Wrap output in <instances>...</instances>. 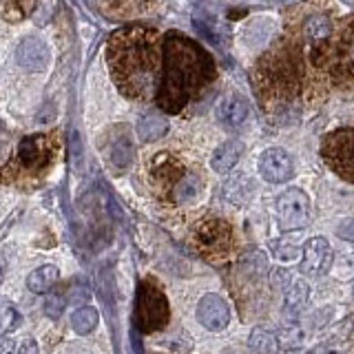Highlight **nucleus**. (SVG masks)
Wrapping results in <instances>:
<instances>
[{
  "label": "nucleus",
  "instance_id": "obj_1",
  "mask_svg": "<svg viewBox=\"0 0 354 354\" xmlns=\"http://www.w3.org/2000/svg\"><path fill=\"white\" fill-rule=\"evenodd\" d=\"M217 69L210 53L184 33L162 36V71L155 100L166 113H180L215 80Z\"/></svg>",
  "mask_w": 354,
  "mask_h": 354
},
{
  "label": "nucleus",
  "instance_id": "obj_2",
  "mask_svg": "<svg viewBox=\"0 0 354 354\" xmlns=\"http://www.w3.org/2000/svg\"><path fill=\"white\" fill-rule=\"evenodd\" d=\"M106 64L118 88L129 97L155 93L162 71V33L149 27H127L106 44Z\"/></svg>",
  "mask_w": 354,
  "mask_h": 354
},
{
  "label": "nucleus",
  "instance_id": "obj_3",
  "mask_svg": "<svg viewBox=\"0 0 354 354\" xmlns=\"http://www.w3.org/2000/svg\"><path fill=\"white\" fill-rule=\"evenodd\" d=\"M259 91L272 102H288L304 86V60L292 42H279L257 64Z\"/></svg>",
  "mask_w": 354,
  "mask_h": 354
},
{
  "label": "nucleus",
  "instance_id": "obj_4",
  "mask_svg": "<svg viewBox=\"0 0 354 354\" xmlns=\"http://www.w3.org/2000/svg\"><path fill=\"white\" fill-rule=\"evenodd\" d=\"M171 319V308L169 299L162 292V288L151 281L144 279L140 281L138 288V299H136V324L142 332H155L164 328Z\"/></svg>",
  "mask_w": 354,
  "mask_h": 354
},
{
  "label": "nucleus",
  "instance_id": "obj_5",
  "mask_svg": "<svg viewBox=\"0 0 354 354\" xmlns=\"http://www.w3.org/2000/svg\"><path fill=\"white\" fill-rule=\"evenodd\" d=\"M195 243L208 261L219 263L228 259L235 248V232L224 219H208L197 228Z\"/></svg>",
  "mask_w": 354,
  "mask_h": 354
},
{
  "label": "nucleus",
  "instance_id": "obj_6",
  "mask_svg": "<svg viewBox=\"0 0 354 354\" xmlns=\"http://www.w3.org/2000/svg\"><path fill=\"white\" fill-rule=\"evenodd\" d=\"M301 36L304 42L308 44V49L313 51V60L317 66H328L330 58H332V49L330 42L332 36H335V22L328 14H310L304 20V27H301Z\"/></svg>",
  "mask_w": 354,
  "mask_h": 354
},
{
  "label": "nucleus",
  "instance_id": "obj_7",
  "mask_svg": "<svg viewBox=\"0 0 354 354\" xmlns=\"http://www.w3.org/2000/svg\"><path fill=\"white\" fill-rule=\"evenodd\" d=\"M352 144H354V131L350 127H346V129H339L335 133H330V136H326L324 147H321V153H324V160L328 162V166L346 182L354 180Z\"/></svg>",
  "mask_w": 354,
  "mask_h": 354
},
{
  "label": "nucleus",
  "instance_id": "obj_8",
  "mask_svg": "<svg viewBox=\"0 0 354 354\" xmlns=\"http://www.w3.org/2000/svg\"><path fill=\"white\" fill-rule=\"evenodd\" d=\"M277 217L281 230H299L310 219V199L299 188H288L277 197Z\"/></svg>",
  "mask_w": 354,
  "mask_h": 354
},
{
  "label": "nucleus",
  "instance_id": "obj_9",
  "mask_svg": "<svg viewBox=\"0 0 354 354\" xmlns=\"http://www.w3.org/2000/svg\"><path fill=\"white\" fill-rule=\"evenodd\" d=\"M55 153V144L51 136H27L25 140L20 142L18 147V160L25 169L38 171L44 169Z\"/></svg>",
  "mask_w": 354,
  "mask_h": 354
},
{
  "label": "nucleus",
  "instance_id": "obj_10",
  "mask_svg": "<svg viewBox=\"0 0 354 354\" xmlns=\"http://www.w3.org/2000/svg\"><path fill=\"white\" fill-rule=\"evenodd\" d=\"M49 60H51V51L42 38L27 36L20 40L16 49V62L20 64V69H25L27 73H38L47 69Z\"/></svg>",
  "mask_w": 354,
  "mask_h": 354
},
{
  "label": "nucleus",
  "instance_id": "obj_11",
  "mask_svg": "<svg viewBox=\"0 0 354 354\" xmlns=\"http://www.w3.org/2000/svg\"><path fill=\"white\" fill-rule=\"evenodd\" d=\"M259 173L266 182L283 184L295 175L292 158L283 149H268L259 155Z\"/></svg>",
  "mask_w": 354,
  "mask_h": 354
},
{
  "label": "nucleus",
  "instance_id": "obj_12",
  "mask_svg": "<svg viewBox=\"0 0 354 354\" xmlns=\"http://www.w3.org/2000/svg\"><path fill=\"white\" fill-rule=\"evenodd\" d=\"M197 321L210 332H219L228 326L230 310L219 295H204L197 304Z\"/></svg>",
  "mask_w": 354,
  "mask_h": 354
},
{
  "label": "nucleus",
  "instance_id": "obj_13",
  "mask_svg": "<svg viewBox=\"0 0 354 354\" xmlns=\"http://www.w3.org/2000/svg\"><path fill=\"white\" fill-rule=\"evenodd\" d=\"M304 259H301V272L308 277H321L326 274L332 263V250L330 243L324 237H313L304 246Z\"/></svg>",
  "mask_w": 354,
  "mask_h": 354
},
{
  "label": "nucleus",
  "instance_id": "obj_14",
  "mask_svg": "<svg viewBox=\"0 0 354 354\" xmlns=\"http://www.w3.org/2000/svg\"><path fill=\"white\" fill-rule=\"evenodd\" d=\"M184 175V166L182 162L173 158L171 153H162L158 158L153 160V166H151V177L155 184L162 186L164 193H173V186L180 182V177Z\"/></svg>",
  "mask_w": 354,
  "mask_h": 354
},
{
  "label": "nucleus",
  "instance_id": "obj_15",
  "mask_svg": "<svg viewBox=\"0 0 354 354\" xmlns=\"http://www.w3.org/2000/svg\"><path fill=\"white\" fill-rule=\"evenodd\" d=\"M106 158L109 162L115 166L118 171H124L133 164V158H136V149H133V142L129 138V131H124L122 127H118L113 131L106 149Z\"/></svg>",
  "mask_w": 354,
  "mask_h": 354
},
{
  "label": "nucleus",
  "instance_id": "obj_16",
  "mask_svg": "<svg viewBox=\"0 0 354 354\" xmlns=\"http://www.w3.org/2000/svg\"><path fill=\"white\" fill-rule=\"evenodd\" d=\"M250 115V106L241 95H228L219 102L217 106V120L226 129H239L246 124Z\"/></svg>",
  "mask_w": 354,
  "mask_h": 354
},
{
  "label": "nucleus",
  "instance_id": "obj_17",
  "mask_svg": "<svg viewBox=\"0 0 354 354\" xmlns=\"http://www.w3.org/2000/svg\"><path fill=\"white\" fill-rule=\"evenodd\" d=\"M241 153H243V144L237 142V140H230V142H224L221 147L213 153V169L217 173H228L235 169V164L241 160Z\"/></svg>",
  "mask_w": 354,
  "mask_h": 354
},
{
  "label": "nucleus",
  "instance_id": "obj_18",
  "mask_svg": "<svg viewBox=\"0 0 354 354\" xmlns=\"http://www.w3.org/2000/svg\"><path fill=\"white\" fill-rule=\"evenodd\" d=\"M58 268H55L53 263H44L40 266V268L33 270L29 277H27V288L31 292H36V295H42V292H49L51 288L55 286V281H58Z\"/></svg>",
  "mask_w": 354,
  "mask_h": 354
},
{
  "label": "nucleus",
  "instance_id": "obj_19",
  "mask_svg": "<svg viewBox=\"0 0 354 354\" xmlns=\"http://www.w3.org/2000/svg\"><path fill=\"white\" fill-rule=\"evenodd\" d=\"M169 133V122L160 113H149L138 122V136L142 142H158Z\"/></svg>",
  "mask_w": 354,
  "mask_h": 354
},
{
  "label": "nucleus",
  "instance_id": "obj_20",
  "mask_svg": "<svg viewBox=\"0 0 354 354\" xmlns=\"http://www.w3.org/2000/svg\"><path fill=\"white\" fill-rule=\"evenodd\" d=\"M158 3V0H100L106 11L111 14H120V16H140L147 14V11Z\"/></svg>",
  "mask_w": 354,
  "mask_h": 354
},
{
  "label": "nucleus",
  "instance_id": "obj_21",
  "mask_svg": "<svg viewBox=\"0 0 354 354\" xmlns=\"http://www.w3.org/2000/svg\"><path fill=\"white\" fill-rule=\"evenodd\" d=\"M252 191H254L252 180L246 175H241V173L232 175L230 180H226V184H224V197L228 199V202H235V204H243L246 199H250Z\"/></svg>",
  "mask_w": 354,
  "mask_h": 354
},
{
  "label": "nucleus",
  "instance_id": "obj_22",
  "mask_svg": "<svg viewBox=\"0 0 354 354\" xmlns=\"http://www.w3.org/2000/svg\"><path fill=\"white\" fill-rule=\"evenodd\" d=\"M250 348L257 354H277L279 352V337L270 330L254 328L250 335Z\"/></svg>",
  "mask_w": 354,
  "mask_h": 354
},
{
  "label": "nucleus",
  "instance_id": "obj_23",
  "mask_svg": "<svg viewBox=\"0 0 354 354\" xmlns=\"http://www.w3.org/2000/svg\"><path fill=\"white\" fill-rule=\"evenodd\" d=\"M100 321V315L97 310L91 308V306H84V308H77L73 317H71V328L77 332V335H91V332L95 330Z\"/></svg>",
  "mask_w": 354,
  "mask_h": 354
},
{
  "label": "nucleus",
  "instance_id": "obj_24",
  "mask_svg": "<svg viewBox=\"0 0 354 354\" xmlns=\"http://www.w3.org/2000/svg\"><path fill=\"white\" fill-rule=\"evenodd\" d=\"M199 191H202V180L193 173H184L180 182L173 186V197L180 199V202H188V199L197 197Z\"/></svg>",
  "mask_w": 354,
  "mask_h": 354
},
{
  "label": "nucleus",
  "instance_id": "obj_25",
  "mask_svg": "<svg viewBox=\"0 0 354 354\" xmlns=\"http://www.w3.org/2000/svg\"><path fill=\"white\" fill-rule=\"evenodd\" d=\"M20 324H22V317L14 308V304H11L9 299L0 297V337H5L7 332L18 330Z\"/></svg>",
  "mask_w": 354,
  "mask_h": 354
},
{
  "label": "nucleus",
  "instance_id": "obj_26",
  "mask_svg": "<svg viewBox=\"0 0 354 354\" xmlns=\"http://www.w3.org/2000/svg\"><path fill=\"white\" fill-rule=\"evenodd\" d=\"M306 299H308V286L304 281L292 283L290 290L286 292V310H290V313H299V310L304 308Z\"/></svg>",
  "mask_w": 354,
  "mask_h": 354
},
{
  "label": "nucleus",
  "instance_id": "obj_27",
  "mask_svg": "<svg viewBox=\"0 0 354 354\" xmlns=\"http://www.w3.org/2000/svg\"><path fill=\"white\" fill-rule=\"evenodd\" d=\"M38 0H7V16L9 20H22L29 16Z\"/></svg>",
  "mask_w": 354,
  "mask_h": 354
},
{
  "label": "nucleus",
  "instance_id": "obj_28",
  "mask_svg": "<svg viewBox=\"0 0 354 354\" xmlns=\"http://www.w3.org/2000/svg\"><path fill=\"white\" fill-rule=\"evenodd\" d=\"M64 313V297L60 295H49L47 301H44V315H47L49 319L58 321Z\"/></svg>",
  "mask_w": 354,
  "mask_h": 354
},
{
  "label": "nucleus",
  "instance_id": "obj_29",
  "mask_svg": "<svg viewBox=\"0 0 354 354\" xmlns=\"http://www.w3.org/2000/svg\"><path fill=\"white\" fill-rule=\"evenodd\" d=\"M272 252H274L277 259L290 261V259H295L297 254H299V248L295 246V243H290V241H274L272 243Z\"/></svg>",
  "mask_w": 354,
  "mask_h": 354
},
{
  "label": "nucleus",
  "instance_id": "obj_30",
  "mask_svg": "<svg viewBox=\"0 0 354 354\" xmlns=\"http://www.w3.org/2000/svg\"><path fill=\"white\" fill-rule=\"evenodd\" d=\"M88 299H91V292H88V288H84V286H75L69 290V301L73 306H84Z\"/></svg>",
  "mask_w": 354,
  "mask_h": 354
},
{
  "label": "nucleus",
  "instance_id": "obj_31",
  "mask_svg": "<svg viewBox=\"0 0 354 354\" xmlns=\"http://www.w3.org/2000/svg\"><path fill=\"white\" fill-rule=\"evenodd\" d=\"M18 354H40V350H38V343L33 341V339H27V341L20 346Z\"/></svg>",
  "mask_w": 354,
  "mask_h": 354
},
{
  "label": "nucleus",
  "instance_id": "obj_32",
  "mask_svg": "<svg viewBox=\"0 0 354 354\" xmlns=\"http://www.w3.org/2000/svg\"><path fill=\"white\" fill-rule=\"evenodd\" d=\"M14 352V341L9 337H0V354H11Z\"/></svg>",
  "mask_w": 354,
  "mask_h": 354
},
{
  "label": "nucleus",
  "instance_id": "obj_33",
  "mask_svg": "<svg viewBox=\"0 0 354 354\" xmlns=\"http://www.w3.org/2000/svg\"><path fill=\"white\" fill-rule=\"evenodd\" d=\"M131 341H133V348H136V354H144V352H142V346H140V337H138V332H133V335H131Z\"/></svg>",
  "mask_w": 354,
  "mask_h": 354
},
{
  "label": "nucleus",
  "instance_id": "obj_34",
  "mask_svg": "<svg viewBox=\"0 0 354 354\" xmlns=\"http://www.w3.org/2000/svg\"><path fill=\"white\" fill-rule=\"evenodd\" d=\"M3 274H5V261L0 257V281H3Z\"/></svg>",
  "mask_w": 354,
  "mask_h": 354
},
{
  "label": "nucleus",
  "instance_id": "obj_35",
  "mask_svg": "<svg viewBox=\"0 0 354 354\" xmlns=\"http://www.w3.org/2000/svg\"><path fill=\"white\" fill-rule=\"evenodd\" d=\"M326 354H341V352H339V350H328Z\"/></svg>",
  "mask_w": 354,
  "mask_h": 354
}]
</instances>
